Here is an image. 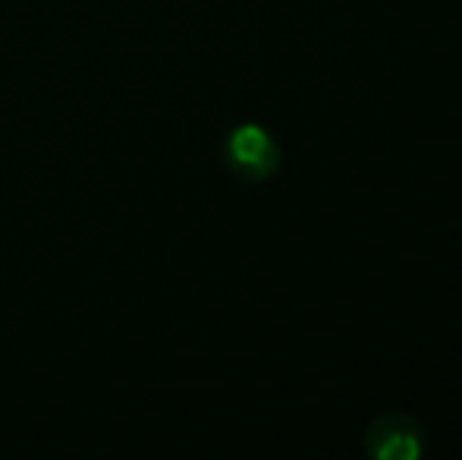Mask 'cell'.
<instances>
[{"label":"cell","instance_id":"cell-2","mask_svg":"<svg viewBox=\"0 0 462 460\" xmlns=\"http://www.w3.org/2000/svg\"><path fill=\"white\" fill-rule=\"evenodd\" d=\"M365 451L377 460H415L425 455V426L409 413H383L368 426Z\"/></svg>","mask_w":462,"mask_h":460},{"label":"cell","instance_id":"cell-1","mask_svg":"<svg viewBox=\"0 0 462 460\" xmlns=\"http://www.w3.org/2000/svg\"><path fill=\"white\" fill-rule=\"evenodd\" d=\"M224 155L226 164L233 167V174H239L243 180H252V183L274 177V171L280 167V148L274 136L264 127H255V123L233 129Z\"/></svg>","mask_w":462,"mask_h":460}]
</instances>
